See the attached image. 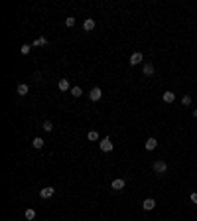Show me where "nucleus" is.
Listing matches in <instances>:
<instances>
[{
	"mask_svg": "<svg viewBox=\"0 0 197 221\" xmlns=\"http://www.w3.org/2000/svg\"><path fill=\"white\" fill-rule=\"evenodd\" d=\"M87 138L91 140V142H97V140H99V132L97 130H89L87 132Z\"/></svg>",
	"mask_w": 197,
	"mask_h": 221,
	"instance_id": "obj_15",
	"label": "nucleus"
},
{
	"mask_svg": "<svg viewBox=\"0 0 197 221\" xmlns=\"http://www.w3.org/2000/svg\"><path fill=\"white\" fill-rule=\"evenodd\" d=\"M101 97H103V91H101V87H93L91 93H89V99H91L93 103H95V101H101Z\"/></svg>",
	"mask_w": 197,
	"mask_h": 221,
	"instance_id": "obj_4",
	"label": "nucleus"
},
{
	"mask_svg": "<svg viewBox=\"0 0 197 221\" xmlns=\"http://www.w3.org/2000/svg\"><path fill=\"white\" fill-rule=\"evenodd\" d=\"M162 99L166 101V103H173V101H175V95L172 93V91H166V93L162 95Z\"/></svg>",
	"mask_w": 197,
	"mask_h": 221,
	"instance_id": "obj_11",
	"label": "nucleus"
},
{
	"mask_svg": "<svg viewBox=\"0 0 197 221\" xmlns=\"http://www.w3.org/2000/svg\"><path fill=\"white\" fill-rule=\"evenodd\" d=\"M34 46H47V40L45 38H38V40L34 42Z\"/></svg>",
	"mask_w": 197,
	"mask_h": 221,
	"instance_id": "obj_21",
	"label": "nucleus"
},
{
	"mask_svg": "<svg viewBox=\"0 0 197 221\" xmlns=\"http://www.w3.org/2000/svg\"><path fill=\"white\" fill-rule=\"evenodd\" d=\"M53 193H55V188L47 186V188H44V190H40V197H41V199H49Z\"/></svg>",
	"mask_w": 197,
	"mask_h": 221,
	"instance_id": "obj_3",
	"label": "nucleus"
},
{
	"mask_svg": "<svg viewBox=\"0 0 197 221\" xmlns=\"http://www.w3.org/2000/svg\"><path fill=\"white\" fill-rule=\"evenodd\" d=\"M142 207H144L146 211H152V209L156 207V201H154L152 197H148V199H144V203H142Z\"/></svg>",
	"mask_w": 197,
	"mask_h": 221,
	"instance_id": "obj_8",
	"label": "nucleus"
},
{
	"mask_svg": "<svg viewBox=\"0 0 197 221\" xmlns=\"http://www.w3.org/2000/svg\"><path fill=\"white\" fill-rule=\"evenodd\" d=\"M124 186H126V182L122 180V178H116V180H113V184H110V188L116 192H120V190H124Z\"/></svg>",
	"mask_w": 197,
	"mask_h": 221,
	"instance_id": "obj_5",
	"label": "nucleus"
},
{
	"mask_svg": "<svg viewBox=\"0 0 197 221\" xmlns=\"http://www.w3.org/2000/svg\"><path fill=\"white\" fill-rule=\"evenodd\" d=\"M142 59H144V55H142L140 51L132 53V55H130V65H138V63H142Z\"/></svg>",
	"mask_w": 197,
	"mask_h": 221,
	"instance_id": "obj_6",
	"label": "nucleus"
},
{
	"mask_svg": "<svg viewBox=\"0 0 197 221\" xmlns=\"http://www.w3.org/2000/svg\"><path fill=\"white\" fill-rule=\"evenodd\" d=\"M65 26H69V28H73V26H75V18H73V16H69V18L65 20Z\"/></svg>",
	"mask_w": 197,
	"mask_h": 221,
	"instance_id": "obj_22",
	"label": "nucleus"
},
{
	"mask_svg": "<svg viewBox=\"0 0 197 221\" xmlns=\"http://www.w3.org/2000/svg\"><path fill=\"white\" fill-rule=\"evenodd\" d=\"M24 217L28 219V221H34V219H36V209H26V211H24Z\"/></svg>",
	"mask_w": 197,
	"mask_h": 221,
	"instance_id": "obj_13",
	"label": "nucleus"
},
{
	"mask_svg": "<svg viewBox=\"0 0 197 221\" xmlns=\"http://www.w3.org/2000/svg\"><path fill=\"white\" fill-rule=\"evenodd\" d=\"M71 95H73V97H75V99H77V97H81V95H83V89H81V87H77V85H75V87H71Z\"/></svg>",
	"mask_w": 197,
	"mask_h": 221,
	"instance_id": "obj_17",
	"label": "nucleus"
},
{
	"mask_svg": "<svg viewBox=\"0 0 197 221\" xmlns=\"http://www.w3.org/2000/svg\"><path fill=\"white\" fill-rule=\"evenodd\" d=\"M28 91H30V87H28V85H26V83H22V85H18V95H28Z\"/></svg>",
	"mask_w": 197,
	"mask_h": 221,
	"instance_id": "obj_14",
	"label": "nucleus"
},
{
	"mask_svg": "<svg viewBox=\"0 0 197 221\" xmlns=\"http://www.w3.org/2000/svg\"><path fill=\"white\" fill-rule=\"evenodd\" d=\"M59 91H71V85H69V81L67 79H59Z\"/></svg>",
	"mask_w": 197,
	"mask_h": 221,
	"instance_id": "obj_10",
	"label": "nucleus"
},
{
	"mask_svg": "<svg viewBox=\"0 0 197 221\" xmlns=\"http://www.w3.org/2000/svg\"><path fill=\"white\" fill-rule=\"evenodd\" d=\"M144 146H146V150H154V148L158 146V140H156V138H148Z\"/></svg>",
	"mask_w": 197,
	"mask_h": 221,
	"instance_id": "obj_12",
	"label": "nucleus"
},
{
	"mask_svg": "<svg viewBox=\"0 0 197 221\" xmlns=\"http://www.w3.org/2000/svg\"><path fill=\"white\" fill-rule=\"evenodd\" d=\"M142 71H144V75H154V71H156V67H154V63H144Z\"/></svg>",
	"mask_w": 197,
	"mask_h": 221,
	"instance_id": "obj_9",
	"label": "nucleus"
},
{
	"mask_svg": "<svg viewBox=\"0 0 197 221\" xmlns=\"http://www.w3.org/2000/svg\"><path fill=\"white\" fill-rule=\"evenodd\" d=\"M99 148L101 150H103V152H113V142H110V138H103V140H101V142H99Z\"/></svg>",
	"mask_w": 197,
	"mask_h": 221,
	"instance_id": "obj_2",
	"label": "nucleus"
},
{
	"mask_svg": "<svg viewBox=\"0 0 197 221\" xmlns=\"http://www.w3.org/2000/svg\"><path fill=\"white\" fill-rule=\"evenodd\" d=\"M32 144H34V148H44V138L36 136L34 140H32Z\"/></svg>",
	"mask_w": 197,
	"mask_h": 221,
	"instance_id": "obj_16",
	"label": "nucleus"
},
{
	"mask_svg": "<svg viewBox=\"0 0 197 221\" xmlns=\"http://www.w3.org/2000/svg\"><path fill=\"white\" fill-rule=\"evenodd\" d=\"M95 26H97V24H95V20H93V18H87V20L83 22V30H85V32H93Z\"/></svg>",
	"mask_w": 197,
	"mask_h": 221,
	"instance_id": "obj_7",
	"label": "nucleus"
},
{
	"mask_svg": "<svg viewBox=\"0 0 197 221\" xmlns=\"http://www.w3.org/2000/svg\"><path fill=\"white\" fill-rule=\"evenodd\" d=\"M41 126H44L45 132H51V130H53V122H51V121H44V125H41Z\"/></svg>",
	"mask_w": 197,
	"mask_h": 221,
	"instance_id": "obj_18",
	"label": "nucleus"
},
{
	"mask_svg": "<svg viewBox=\"0 0 197 221\" xmlns=\"http://www.w3.org/2000/svg\"><path fill=\"white\" fill-rule=\"evenodd\" d=\"M191 201H193V203H197V192H193V193H191Z\"/></svg>",
	"mask_w": 197,
	"mask_h": 221,
	"instance_id": "obj_23",
	"label": "nucleus"
},
{
	"mask_svg": "<svg viewBox=\"0 0 197 221\" xmlns=\"http://www.w3.org/2000/svg\"><path fill=\"white\" fill-rule=\"evenodd\" d=\"M152 168H154V172H156V174H160V176H162V174H166V170H168V164L164 162V160H156Z\"/></svg>",
	"mask_w": 197,
	"mask_h": 221,
	"instance_id": "obj_1",
	"label": "nucleus"
},
{
	"mask_svg": "<svg viewBox=\"0 0 197 221\" xmlns=\"http://www.w3.org/2000/svg\"><path fill=\"white\" fill-rule=\"evenodd\" d=\"M182 105H183V107H189V105H191V95H183V97H182Z\"/></svg>",
	"mask_w": 197,
	"mask_h": 221,
	"instance_id": "obj_19",
	"label": "nucleus"
},
{
	"mask_svg": "<svg viewBox=\"0 0 197 221\" xmlns=\"http://www.w3.org/2000/svg\"><path fill=\"white\" fill-rule=\"evenodd\" d=\"M30 51H32V46H28V44H24L22 47H20V53H24V55H28Z\"/></svg>",
	"mask_w": 197,
	"mask_h": 221,
	"instance_id": "obj_20",
	"label": "nucleus"
}]
</instances>
